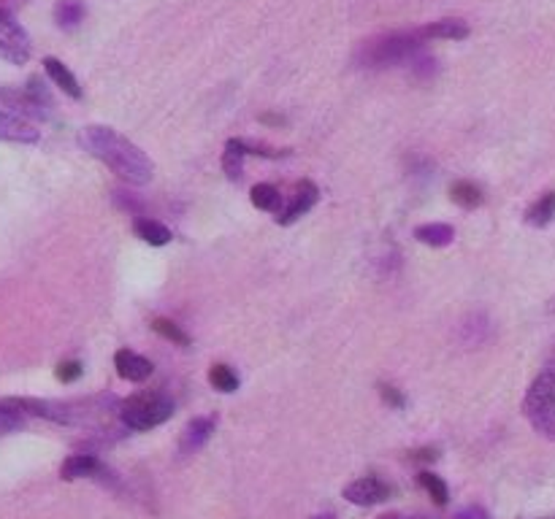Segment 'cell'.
I'll return each mask as SVG.
<instances>
[{
	"mask_svg": "<svg viewBox=\"0 0 555 519\" xmlns=\"http://www.w3.org/2000/svg\"><path fill=\"white\" fill-rule=\"evenodd\" d=\"M79 144L95 160L106 162L128 184H147L152 179V171H155L152 160L114 128L87 125L79 133Z\"/></svg>",
	"mask_w": 555,
	"mask_h": 519,
	"instance_id": "obj_1",
	"label": "cell"
},
{
	"mask_svg": "<svg viewBox=\"0 0 555 519\" xmlns=\"http://www.w3.org/2000/svg\"><path fill=\"white\" fill-rule=\"evenodd\" d=\"M425 36L423 30H409V33H388L377 36L372 41H363L355 63L361 68H388V66H403L412 63L417 55H423Z\"/></svg>",
	"mask_w": 555,
	"mask_h": 519,
	"instance_id": "obj_2",
	"label": "cell"
},
{
	"mask_svg": "<svg viewBox=\"0 0 555 519\" xmlns=\"http://www.w3.org/2000/svg\"><path fill=\"white\" fill-rule=\"evenodd\" d=\"M523 411L537 433L555 441V349L545 368L531 381L523 400Z\"/></svg>",
	"mask_w": 555,
	"mask_h": 519,
	"instance_id": "obj_3",
	"label": "cell"
},
{
	"mask_svg": "<svg viewBox=\"0 0 555 519\" xmlns=\"http://www.w3.org/2000/svg\"><path fill=\"white\" fill-rule=\"evenodd\" d=\"M171 414H173V403L162 395H139L122 403L120 409V420L131 431H152L165 420H171Z\"/></svg>",
	"mask_w": 555,
	"mask_h": 519,
	"instance_id": "obj_4",
	"label": "cell"
},
{
	"mask_svg": "<svg viewBox=\"0 0 555 519\" xmlns=\"http://www.w3.org/2000/svg\"><path fill=\"white\" fill-rule=\"evenodd\" d=\"M33 55L27 30L14 19V14L0 11V60L11 66H25Z\"/></svg>",
	"mask_w": 555,
	"mask_h": 519,
	"instance_id": "obj_5",
	"label": "cell"
},
{
	"mask_svg": "<svg viewBox=\"0 0 555 519\" xmlns=\"http://www.w3.org/2000/svg\"><path fill=\"white\" fill-rule=\"evenodd\" d=\"M344 498L355 506H377L391 498V487L377 476H361L344 487Z\"/></svg>",
	"mask_w": 555,
	"mask_h": 519,
	"instance_id": "obj_6",
	"label": "cell"
},
{
	"mask_svg": "<svg viewBox=\"0 0 555 519\" xmlns=\"http://www.w3.org/2000/svg\"><path fill=\"white\" fill-rule=\"evenodd\" d=\"M41 139V130L25 119V117H16L5 109H0V141H8V144H36Z\"/></svg>",
	"mask_w": 555,
	"mask_h": 519,
	"instance_id": "obj_7",
	"label": "cell"
},
{
	"mask_svg": "<svg viewBox=\"0 0 555 519\" xmlns=\"http://www.w3.org/2000/svg\"><path fill=\"white\" fill-rule=\"evenodd\" d=\"M319 198V190L312 184V182H301V187L296 190V198H293V203L277 217V224H293L298 223L301 217H307L312 209H315V203H318Z\"/></svg>",
	"mask_w": 555,
	"mask_h": 519,
	"instance_id": "obj_8",
	"label": "cell"
},
{
	"mask_svg": "<svg viewBox=\"0 0 555 519\" xmlns=\"http://www.w3.org/2000/svg\"><path fill=\"white\" fill-rule=\"evenodd\" d=\"M114 368H117V373H120L125 381H133V384L147 381V379L152 376V371H155L147 358H141V355H136V352H131V349H120V352L114 355Z\"/></svg>",
	"mask_w": 555,
	"mask_h": 519,
	"instance_id": "obj_9",
	"label": "cell"
},
{
	"mask_svg": "<svg viewBox=\"0 0 555 519\" xmlns=\"http://www.w3.org/2000/svg\"><path fill=\"white\" fill-rule=\"evenodd\" d=\"M106 473L103 462L95 457V454H71L63 468H60V476L66 482H77V479H100Z\"/></svg>",
	"mask_w": 555,
	"mask_h": 519,
	"instance_id": "obj_10",
	"label": "cell"
},
{
	"mask_svg": "<svg viewBox=\"0 0 555 519\" xmlns=\"http://www.w3.org/2000/svg\"><path fill=\"white\" fill-rule=\"evenodd\" d=\"M212 433H215V417H198V420H193V422L184 428V433H182L179 452H182V454L198 452L201 446L212 439Z\"/></svg>",
	"mask_w": 555,
	"mask_h": 519,
	"instance_id": "obj_11",
	"label": "cell"
},
{
	"mask_svg": "<svg viewBox=\"0 0 555 519\" xmlns=\"http://www.w3.org/2000/svg\"><path fill=\"white\" fill-rule=\"evenodd\" d=\"M44 71L55 81V87H60L66 95H71L74 100H79L81 87L79 81H77V76L68 71V66H63L58 57H47V60H44Z\"/></svg>",
	"mask_w": 555,
	"mask_h": 519,
	"instance_id": "obj_12",
	"label": "cell"
},
{
	"mask_svg": "<svg viewBox=\"0 0 555 519\" xmlns=\"http://www.w3.org/2000/svg\"><path fill=\"white\" fill-rule=\"evenodd\" d=\"M425 38H445V41H464L469 38V25L464 19H439L423 27Z\"/></svg>",
	"mask_w": 555,
	"mask_h": 519,
	"instance_id": "obj_13",
	"label": "cell"
},
{
	"mask_svg": "<svg viewBox=\"0 0 555 519\" xmlns=\"http://www.w3.org/2000/svg\"><path fill=\"white\" fill-rule=\"evenodd\" d=\"M249 154V144H244L241 139H231L225 144V154H223V171L231 182L241 179V171H244V157Z\"/></svg>",
	"mask_w": 555,
	"mask_h": 519,
	"instance_id": "obj_14",
	"label": "cell"
},
{
	"mask_svg": "<svg viewBox=\"0 0 555 519\" xmlns=\"http://www.w3.org/2000/svg\"><path fill=\"white\" fill-rule=\"evenodd\" d=\"M414 238L425 246H450L456 238V230L442 223L420 224V227H414Z\"/></svg>",
	"mask_w": 555,
	"mask_h": 519,
	"instance_id": "obj_15",
	"label": "cell"
},
{
	"mask_svg": "<svg viewBox=\"0 0 555 519\" xmlns=\"http://www.w3.org/2000/svg\"><path fill=\"white\" fill-rule=\"evenodd\" d=\"M133 233H136L141 241H147L150 246H165V244L171 241V230H168L165 224L150 220V217H139V220L133 223Z\"/></svg>",
	"mask_w": 555,
	"mask_h": 519,
	"instance_id": "obj_16",
	"label": "cell"
},
{
	"mask_svg": "<svg viewBox=\"0 0 555 519\" xmlns=\"http://www.w3.org/2000/svg\"><path fill=\"white\" fill-rule=\"evenodd\" d=\"M555 220V192H545L529 212H526V223L531 227H545Z\"/></svg>",
	"mask_w": 555,
	"mask_h": 519,
	"instance_id": "obj_17",
	"label": "cell"
},
{
	"mask_svg": "<svg viewBox=\"0 0 555 519\" xmlns=\"http://www.w3.org/2000/svg\"><path fill=\"white\" fill-rule=\"evenodd\" d=\"M55 19H58V25L66 27V30L77 27L81 19H84V3H81V0H60V3L55 5Z\"/></svg>",
	"mask_w": 555,
	"mask_h": 519,
	"instance_id": "obj_18",
	"label": "cell"
},
{
	"mask_svg": "<svg viewBox=\"0 0 555 519\" xmlns=\"http://www.w3.org/2000/svg\"><path fill=\"white\" fill-rule=\"evenodd\" d=\"M450 198L458 206H464V209H476L482 203V190L476 184H472V182H456L450 187Z\"/></svg>",
	"mask_w": 555,
	"mask_h": 519,
	"instance_id": "obj_19",
	"label": "cell"
},
{
	"mask_svg": "<svg viewBox=\"0 0 555 519\" xmlns=\"http://www.w3.org/2000/svg\"><path fill=\"white\" fill-rule=\"evenodd\" d=\"M417 482L423 484V490L434 498V503L436 506H447V501H450V493H447V484L442 482V476H436V473H431V471H423L420 476H417Z\"/></svg>",
	"mask_w": 555,
	"mask_h": 519,
	"instance_id": "obj_20",
	"label": "cell"
},
{
	"mask_svg": "<svg viewBox=\"0 0 555 519\" xmlns=\"http://www.w3.org/2000/svg\"><path fill=\"white\" fill-rule=\"evenodd\" d=\"M209 381H212V387L220 389V392H236L238 389L236 371H234L231 366H225V363H217V366L209 368Z\"/></svg>",
	"mask_w": 555,
	"mask_h": 519,
	"instance_id": "obj_21",
	"label": "cell"
},
{
	"mask_svg": "<svg viewBox=\"0 0 555 519\" xmlns=\"http://www.w3.org/2000/svg\"><path fill=\"white\" fill-rule=\"evenodd\" d=\"M249 198H252V206L260 212H277V206H279V190L271 184H255Z\"/></svg>",
	"mask_w": 555,
	"mask_h": 519,
	"instance_id": "obj_22",
	"label": "cell"
},
{
	"mask_svg": "<svg viewBox=\"0 0 555 519\" xmlns=\"http://www.w3.org/2000/svg\"><path fill=\"white\" fill-rule=\"evenodd\" d=\"M25 417L27 414H22L16 406H11L8 400H0V436L19 431L25 425Z\"/></svg>",
	"mask_w": 555,
	"mask_h": 519,
	"instance_id": "obj_23",
	"label": "cell"
},
{
	"mask_svg": "<svg viewBox=\"0 0 555 519\" xmlns=\"http://www.w3.org/2000/svg\"><path fill=\"white\" fill-rule=\"evenodd\" d=\"M152 327H155V333L162 336L165 341H171V344H176V347H190V336H187L179 325H173V322H168V319H155Z\"/></svg>",
	"mask_w": 555,
	"mask_h": 519,
	"instance_id": "obj_24",
	"label": "cell"
},
{
	"mask_svg": "<svg viewBox=\"0 0 555 519\" xmlns=\"http://www.w3.org/2000/svg\"><path fill=\"white\" fill-rule=\"evenodd\" d=\"M81 371H84V368H81L79 360H66V363H60V366H58L55 376H58L63 384H71V381H77V379H79Z\"/></svg>",
	"mask_w": 555,
	"mask_h": 519,
	"instance_id": "obj_25",
	"label": "cell"
},
{
	"mask_svg": "<svg viewBox=\"0 0 555 519\" xmlns=\"http://www.w3.org/2000/svg\"><path fill=\"white\" fill-rule=\"evenodd\" d=\"M380 395H382V400H385L388 406H393V409H403V395L398 392L393 384H380Z\"/></svg>",
	"mask_w": 555,
	"mask_h": 519,
	"instance_id": "obj_26",
	"label": "cell"
},
{
	"mask_svg": "<svg viewBox=\"0 0 555 519\" xmlns=\"http://www.w3.org/2000/svg\"><path fill=\"white\" fill-rule=\"evenodd\" d=\"M456 519H487V514L479 509V506H469V509H464V512H458V517Z\"/></svg>",
	"mask_w": 555,
	"mask_h": 519,
	"instance_id": "obj_27",
	"label": "cell"
},
{
	"mask_svg": "<svg viewBox=\"0 0 555 519\" xmlns=\"http://www.w3.org/2000/svg\"><path fill=\"white\" fill-rule=\"evenodd\" d=\"M439 457V452L436 449H420V452H414V460H436Z\"/></svg>",
	"mask_w": 555,
	"mask_h": 519,
	"instance_id": "obj_28",
	"label": "cell"
},
{
	"mask_svg": "<svg viewBox=\"0 0 555 519\" xmlns=\"http://www.w3.org/2000/svg\"><path fill=\"white\" fill-rule=\"evenodd\" d=\"M263 122H271V125H282L285 119H282V117H271V114H266V117H263Z\"/></svg>",
	"mask_w": 555,
	"mask_h": 519,
	"instance_id": "obj_29",
	"label": "cell"
},
{
	"mask_svg": "<svg viewBox=\"0 0 555 519\" xmlns=\"http://www.w3.org/2000/svg\"><path fill=\"white\" fill-rule=\"evenodd\" d=\"M548 311H550V314H555V296L548 300Z\"/></svg>",
	"mask_w": 555,
	"mask_h": 519,
	"instance_id": "obj_30",
	"label": "cell"
},
{
	"mask_svg": "<svg viewBox=\"0 0 555 519\" xmlns=\"http://www.w3.org/2000/svg\"><path fill=\"white\" fill-rule=\"evenodd\" d=\"M315 519H333L330 514H322V517H315Z\"/></svg>",
	"mask_w": 555,
	"mask_h": 519,
	"instance_id": "obj_31",
	"label": "cell"
}]
</instances>
